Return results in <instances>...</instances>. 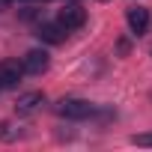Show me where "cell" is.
I'll use <instances>...</instances> for the list:
<instances>
[{
	"label": "cell",
	"instance_id": "obj_1",
	"mask_svg": "<svg viewBox=\"0 0 152 152\" xmlns=\"http://www.w3.org/2000/svg\"><path fill=\"white\" fill-rule=\"evenodd\" d=\"M93 110L96 107L84 99H60L57 102V113L66 119H87V116H93Z\"/></svg>",
	"mask_w": 152,
	"mask_h": 152
},
{
	"label": "cell",
	"instance_id": "obj_2",
	"mask_svg": "<svg viewBox=\"0 0 152 152\" xmlns=\"http://www.w3.org/2000/svg\"><path fill=\"white\" fill-rule=\"evenodd\" d=\"M57 24H63L66 30H78V27L87 24V9L81 3H66L57 15Z\"/></svg>",
	"mask_w": 152,
	"mask_h": 152
},
{
	"label": "cell",
	"instance_id": "obj_3",
	"mask_svg": "<svg viewBox=\"0 0 152 152\" xmlns=\"http://www.w3.org/2000/svg\"><path fill=\"white\" fill-rule=\"evenodd\" d=\"M21 66H24V75H45L48 66H51V60H48V54H45L42 48H33V51L24 54Z\"/></svg>",
	"mask_w": 152,
	"mask_h": 152
},
{
	"label": "cell",
	"instance_id": "obj_4",
	"mask_svg": "<svg viewBox=\"0 0 152 152\" xmlns=\"http://www.w3.org/2000/svg\"><path fill=\"white\" fill-rule=\"evenodd\" d=\"M21 75H24V66H21L18 60H3V63H0V90L18 87Z\"/></svg>",
	"mask_w": 152,
	"mask_h": 152
},
{
	"label": "cell",
	"instance_id": "obj_5",
	"mask_svg": "<svg viewBox=\"0 0 152 152\" xmlns=\"http://www.w3.org/2000/svg\"><path fill=\"white\" fill-rule=\"evenodd\" d=\"M125 21H128V27H131L134 36H143V33L149 30V9H143V6H131L128 15H125Z\"/></svg>",
	"mask_w": 152,
	"mask_h": 152
},
{
	"label": "cell",
	"instance_id": "obj_6",
	"mask_svg": "<svg viewBox=\"0 0 152 152\" xmlns=\"http://www.w3.org/2000/svg\"><path fill=\"white\" fill-rule=\"evenodd\" d=\"M66 33H69V30H66L63 24H39V33H36V36H39L42 42H48V45H60V42L66 39Z\"/></svg>",
	"mask_w": 152,
	"mask_h": 152
},
{
	"label": "cell",
	"instance_id": "obj_7",
	"mask_svg": "<svg viewBox=\"0 0 152 152\" xmlns=\"http://www.w3.org/2000/svg\"><path fill=\"white\" fill-rule=\"evenodd\" d=\"M45 102V96L39 93V90H33V93H24V96H18V102H15V110L18 113H33L39 104Z\"/></svg>",
	"mask_w": 152,
	"mask_h": 152
},
{
	"label": "cell",
	"instance_id": "obj_8",
	"mask_svg": "<svg viewBox=\"0 0 152 152\" xmlns=\"http://www.w3.org/2000/svg\"><path fill=\"white\" fill-rule=\"evenodd\" d=\"M134 143H137V146H152V134H137Z\"/></svg>",
	"mask_w": 152,
	"mask_h": 152
},
{
	"label": "cell",
	"instance_id": "obj_9",
	"mask_svg": "<svg viewBox=\"0 0 152 152\" xmlns=\"http://www.w3.org/2000/svg\"><path fill=\"white\" fill-rule=\"evenodd\" d=\"M12 134H9V125L6 122H0V140H9Z\"/></svg>",
	"mask_w": 152,
	"mask_h": 152
},
{
	"label": "cell",
	"instance_id": "obj_10",
	"mask_svg": "<svg viewBox=\"0 0 152 152\" xmlns=\"http://www.w3.org/2000/svg\"><path fill=\"white\" fill-rule=\"evenodd\" d=\"M102 3H104V0H102Z\"/></svg>",
	"mask_w": 152,
	"mask_h": 152
}]
</instances>
